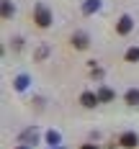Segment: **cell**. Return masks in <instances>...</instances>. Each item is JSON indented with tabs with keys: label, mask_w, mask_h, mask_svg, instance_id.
<instances>
[{
	"label": "cell",
	"mask_w": 139,
	"mask_h": 149,
	"mask_svg": "<svg viewBox=\"0 0 139 149\" xmlns=\"http://www.w3.org/2000/svg\"><path fill=\"white\" fill-rule=\"evenodd\" d=\"M26 85H29V77L26 74H18L15 77V90H26Z\"/></svg>",
	"instance_id": "11"
},
{
	"label": "cell",
	"mask_w": 139,
	"mask_h": 149,
	"mask_svg": "<svg viewBox=\"0 0 139 149\" xmlns=\"http://www.w3.org/2000/svg\"><path fill=\"white\" fill-rule=\"evenodd\" d=\"M124 98H126V103L129 105H139V90H126V95H124Z\"/></svg>",
	"instance_id": "9"
},
{
	"label": "cell",
	"mask_w": 139,
	"mask_h": 149,
	"mask_svg": "<svg viewBox=\"0 0 139 149\" xmlns=\"http://www.w3.org/2000/svg\"><path fill=\"white\" fill-rule=\"evenodd\" d=\"M98 8H101V0H88V3L82 5V13H85V15H90V13H95Z\"/></svg>",
	"instance_id": "8"
},
{
	"label": "cell",
	"mask_w": 139,
	"mask_h": 149,
	"mask_svg": "<svg viewBox=\"0 0 139 149\" xmlns=\"http://www.w3.org/2000/svg\"><path fill=\"white\" fill-rule=\"evenodd\" d=\"M80 149H98V147H95V144H82Z\"/></svg>",
	"instance_id": "14"
},
{
	"label": "cell",
	"mask_w": 139,
	"mask_h": 149,
	"mask_svg": "<svg viewBox=\"0 0 139 149\" xmlns=\"http://www.w3.org/2000/svg\"><path fill=\"white\" fill-rule=\"evenodd\" d=\"M34 21H36L39 29H49L52 26V10L46 5H36L34 8Z\"/></svg>",
	"instance_id": "1"
},
{
	"label": "cell",
	"mask_w": 139,
	"mask_h": 149,
	"mask_svg": "<svg viewBox=\"0 0 139 149\" xmlns=\"http://www.w3.org/2000/svg\"><path fill=\"white\" fill-rule=\"evenodd\" d=\"M36 139H39L36 129H26V131L21 134V144H36Z\"/></svg>",
	"instance_id": "6"
},
{
	"label": "cell",
	"mask_w": 139,
	"mask_h": 149,
	"mask_svg": "<svg viewBox=\"0 0 139 149\" xmlns=\"http://www.w3.org/2000/svg\"><path fill=\"white\" fill-rule=\"evenodd\" d=\"M10 15H13V3L3 0V18H10Z\"/></svg>",
	"instance_id": "12"
},
{
	"label": "cell",
	"mask_w": 139,
	"mask_h": 149,
	"mask_svg": "<svg viewBox=\"0 0 139 149\" xmlns=\"http://www.w3.org/2000/svg\"><path fill=\"white\" fill-rule=\"evenodd\" d=\"M88 44H90V41H88V33L80 31V33L72 36V46H75V49H88Z\"/></svg>",
	"instance_id": "5"
},
{
	"label": "cell",
	"mask_w": 139,
	"mask_h": 149,
	"mask_svg": "<svg viewBox=\"0 0 139 149\" xmlns=\"http://www.w3.org/2000/svg\"><path fill=\"white\" fill-rule=\"evenodd\" d=\"M59 131H49V134H46V141H49V144H59Z\"/></svg>",
	"instance_id": "13"
},
{
	"label": "cell",
	"mask_w": 139,
	"mask_h": 149,
	"mask_svg": "<svg viewBox=\"0 0 139 149\" xmlns=\"http://www.w3.org/2000/svg\"><path fill=\"white\" fill-rule=\"evenodd\" d=\"M119 144H121L124 149H134V147L139 144V136L134 134V131H126V134L119 136Z\"/></svg>",
	"instance_id": "3"
},
{
	"label": "cell",
	"mask_w": 139,
	"mask_h": 149,
	"mask_svg": "<svg viewBox=\"0 0 139 149\" xmlns=\"http://www.w3.org/2000/svg\"><path fill=\"white\" fill-rule=\"evenodd\" d=\"M113 98H116V93L111 88H101L98 90V100H101V103H108V100H113Z\"/></svg>",
	"instance_id": "7"
},
{
	"label": "cell",
	"mask_w": 139,
	"mask_h": 149,
	"mask_svg": "<svg viewBox=\"0 0 139 149\" xmlns=\"http://www.w3.org/2000/svg\"><path fill=\"white\" fill-rule=\"evenodd\" d=\"M131 29H134V18L131 15H121L119 23H116V33L119 36H126V33H131Z\"/></svg>",
	"instance_id": "2"
},
{
	"label": "cell",
	"mask_w": 139,
	"mask_h": 149,
	"mask_svg": "<svg viewBox=\"0 0 139 149\" xmlns=\"http://www.w3.org/2000/svg\"><path fill=\"white\" fill-rule=\"evenodd\" d=\"M80 103L85 105V108H95V105L101 103V100H98V93H82V95H80Z\"/></svg>",
	"instance_id": "4"
},
{
	"label": "cell",
	"mask_w": 139,
	"mask_h": 149,
	"mask_svg": "<svg viewBox=\"0 0 139 149\" xmlns=\"http://www.w3.org/2000/svg\"><path fill=\"white\" fill-rule=\"evenodd\" d=\"M15 149H29V144H18V147H15Z\"/></svg>",
	"instance_id": "15"
},
{
	"label": "cell",
	"mask_w": 139,
	"mask_h": 149,
	"mask_svg": "<svg viewBox=\"0 0 139 149\" xmlns=\"http://www.w3.org/2000/svg\"><path fill=\"white\" fill-rule=\"evenodd\" d=\"M126 62H139V46H131V49H126Z\"/></svg>",
	"instance_id": "10"
}]
</instances>
